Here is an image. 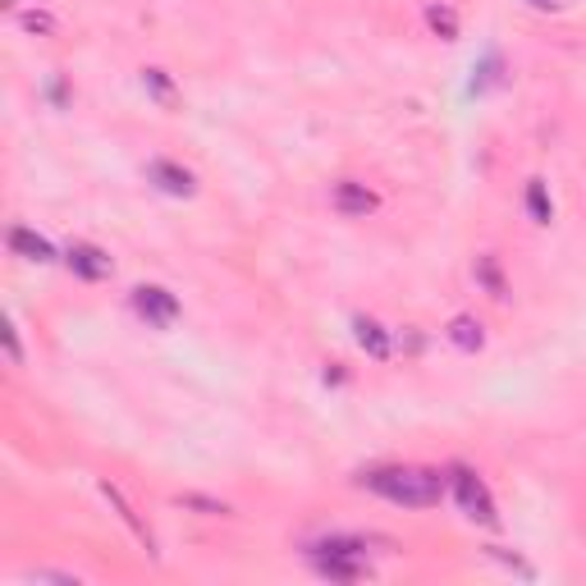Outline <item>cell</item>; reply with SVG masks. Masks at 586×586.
<instances>
[{
	"mask_svg": "<svg viewBox=\"0 0 586 586\" xmlns=\"http://www.w3.org/2000/svg\"><path fill=\"white\" fill-rule=\"evenodd\" d=\"M64 266L73 270L78 280H88V285H101V280H110V276H115L110 252H106V248H97V244H83V239L64 248Z\"/></svg>",
	"mask_w": 586,
	"mask_h": 586,
	"instance_id": "6",
	"label": "cell"
},
{
	"mask_svg": "<svg viewBox=\"0 0 586 586\" xmlns=\"http://www.w3.org/2000/svg\"><path fill=\"white\" fill-rule=\"evenodd\" d=\"M445 339L458 348V354H481V348H486V326L463 311V317H454V321L445 326Z\"/></svg>",
	"mask_w": 586,
	"mask_h": 586,
	"instance_id": "11",
	"label": "cell"
},
{
	"mask_svg": "<svg viewBox=\"0 0 586 586\" xmlns=\"http://www.w3.org/2000/svg\"><path fill=\"white\" fill-rule=\"evenodd\" d=\"M147 183L161 188L166 198H198V175H192L188 166H179V161H170V156H151Z\"/></svg>",
	"mask_w": 586,
	"mask_h": 586,
	"instance_id": "5",
	"label": "cell"
},
{
	"mask_svg": "<svg viewBox=\"0 0 586 586\" xmlns=\"http://www.w3.org/2000/svg\"><path fill=\"white\" fill-rule=\"evenodd\" d=\"M142 88L156 97V101H161V106H175V83H170V73L166 69H142Z\"/></svg>",
	"mask_w": 586,
	"mask_h": 586,
	"instance_id": "16",
	"label": "cell"
},
{
	"mask_svg": "<svg viewBox=\"0 0 586 586\" xmlns=\"http://www.w3.org/2000/svg\"><path fill=\"white\" fill-rule=\"evenodd\" d=\"M445 473H449V495L463 509V518L477 523V527H499V504H495V495H490V486H486V477L477 473V467L454 463V467H445Z\"/></svg>",
	"mask_w": 586,
	"mask_h": 586,
	"instance_id": "3",
	"label": "cell"
},
{
	"mask_svg": "<svg viewBox=\"0 0 586 586\" xmlns=\"http://www.w3.org/2000/svg\"><path fill=\"white\" fill-rule=\"evenodd\" d=\"M486 555H490V559H499L504 568H514V573H523V577H536V573H532V568H527L523 559H518V555H504V550H499V545H486Z\"/></svg>",
	"mask_w": 586,
	"mask_h": 586,
	"instance_id": "18",
	"label": "cell"
},
{
	"mask_svg": "<svg viewBox=\"0 0 586 586\" xmlns=\"http://www.w3.org/2000/svg\"><path fill=\"white\" fill-rule=\"evenodd\" d=\"M358 486L385 504H395V509H436L449 495V473L421 467V463H380L358 473Z\"/></svg>",
	"mask_w": 586,
	"mask_h": 586,
	"instance_id": "1",
	"label": "cell"
},
{
	"mask_svg": "<svg viewBox=\"0 0 586 586\" xmlns=\"http://www.w3.org/2000/svg\"><path fill=\"white\" fill-rule=\"evenodd\" d=\"M101 499L110 504L115 514H120V523H125V527H129V532H133V536L147 545V550H151V545H156V540H151V527L138 518V509H133V504L125 499V490H120V486H110V481H101Z\"/></svg>",
	"mask_w": 586,
	"mask_h": 586,
	"instance_id": "10",
	"label": "cell"
},
{
	"mask_svg": "<svg viewBox=\"0 0 586 586\" xmlns=\"http://www.w3.org/2000/svg\"><path fill=\"white\" fill-rule=\"evenodd\" d=\"M19 28H23V32H37V37H51L60 23H56V14H47V10H19Z\"/></svg>",
	"mask_w": 586,
	"mask_h": 586,
	"instance_id": "17",
	"label": "cell"
},
{
	"mask_svg": "<svg viewBox=\"0 0 586 586\" xmlns=\"http://www.w3.org/2000/svg\"><path fill=\"white\" fill-rule=\"evenodd\" d=\"M6 244H10L14 257H23V261H32V266H51V261H56V244L47 239V234L28 229V225H10Z\"/></svg>",
	"mask_w": 586,
	"mask_h": 586,
	"instance_id": "8",
	"label": "cell"
},
{
	"mask_svg": "<svg viewBox=\"0 0 586 586\" xmlns=\"http://www.w3.org/2000/svg\"><path fill=\"white\" fill-rule=\"evenodd\" d=\"M473 276H477V285H486V294H490L495 302H509V285H504V270H499L495 257H477Z\"/></svg>",
	"mask_w": 586,
	"mask_h": 586,
	"instance_id": "13",
	"label": "cell"
},
{
	"mask_svg": "<svg viewBox=\"0 0 586 586\" xmlns=\"http://www.w3.org/2000/svg\"><path fill=\"white\" fill-rule=\"evenodd\" d=\"M354 339H358V348L367 358H376V362H389L395 358V330H385L376 317H354Z\"/></svg>",
	"mask_w": 586,
	"mask_h": 586,
	"instance_id": "9",
	"label": "cell"
},
{
	"mask_svg": "<svg viewBox=\"0 0 586 586\" xmlns=\"http://www.w3.org/2000/svg\"><path fill=\"white\" fill-rule=\"evenodd\" d=\"M129 307L138 311V317H142L151 330H170V326H179V317H183L179 294H170L166 285H138V289L129 294Z\"/></svg>",
	"mask_w": 586,
	"mask_h": 586,
	"instance_id": "4",
	"label": "cell"
},
{
	"mask_svg": "<svg viewBox=\"0 0 586 586\" xmlns=\"http://www.w3.org/2000/svg\"><path fill=\"white\" fill-rule=\"evenodd\" d=\"M371 545L362 536H321L307 545V559L317 568V577L330 582H362L371 577V559H367Z\"/></svg>",
	"mask_w": 586,
	"mask_h": 586,
	"instance_id": "2",
	"label": "cell"
},
{
	"mask_svg": "<svg viewBox=\"0 0 586 586\" xmlns=\"http://www.w3.org/2000/svg\"><path fill=\"white\" fill-rule=\"evenodd\" d=\"M330 207H335L339 216H348V220H362V216L380 211V192L367 188V183H358V179H339V183L330 188Z\"/></svg>",
	"mask_w": 586,
	"mask_h": 586,
	"instance_id": "7",
	"label": "cell"
},
{
	"mask_svg": "<svg viewBox=\"0 0 586 586\" xmlns=\"http://www.w3.org/2000/svg\"><path fill=\"white\" fill-rule=\"evenodd\" d=\"M426 28H431L440 42H458V10L449 0H431V6H426Z\"/></svg>",
	"mask_w": 586,
	"mask_h": 586,
	"instance_id": "12",
	"label": "cell"
},
{
	"mask_svg": "<svg viewBox=\"0 0 586 586\" xmlns=\"http://www.w3.org/2000/svg\"><path fill=\"white\" fill-rule=\"evenodd\" d=\"M527 216L536 220V225H550L555 220V198H550V192H545V179H532L527 183Z\"/></svg>",
	"mask_w": 586,
	"mask_h": 586,
	"instance_id": "14",
	"label": "cell"
},
{
	"mask_svg": "<svg viewBox=\"0 0 586 586\" xmlns=\"http://www.w3.org/2000/svg\"><path fill=\"white\" fill-rule=\"evenodd\" d=\"M6 354H10L14 367H23V344H19V326L14 321H6Z\"/></svg>",
	"mask_w": 586,
	"mask_h": 586,
	"instance_id": "19",
	"label": "cell"
},
{
	"mask_svg": "<svg viewBox=\"0 0 586 586\" xmlns=\"http://www.w3.org/2000/svg\"><path fill=\"white\" fill-rule=\"evenodd\" d=\"M499 78H504V60H499L495 51H486V56H481V64H473V92L495 88Z\"/></svg>",
	"mask_w": 586,
	"mask_h": 586,
	"instance_id": "15",
	"label": "cell"
},
{
	"mask_svg": "<svg viewBox=\"0 0 586 586\" xmlns=\"http://www.w3.org/2000/svg\"><path fill=\"white\" fill-rule=\"evenodd\" d=\"M527 6H536V10H559L564 0H527Z\"/></svg>",
	"mask_w": 586,
	"mask_h": 586,
	"instance_id": "21",
	"label": "cell"
},
{
	"mask_svg": "<svg viewBox=\"0 0 586 586\" xmlns=\"http://www.w3.org/2000/svg\"><path fill=\"white\" fill-rule=\"evenodd\" d=\"M179 504H188V509H202V514H211V518H216V514H229L225 504H216V499H202V495H183Z\"/></svg>",
	"mask_w": 586,
	"mask_h": 586,
	"instance_id": "20",
	"label": "cell"
}]
</instances>
